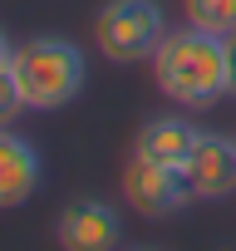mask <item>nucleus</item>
<instances>
[{
	"label": "nucleus",
	"instance_id": "obj_2",
	"mask_svg": "<svg viewBox=\"0 0 236 251\" xmlns=\"http://www.w3.org/2000/svg\"><path fill=\"white\" fill-rule=\"evenodd\" d=\"M10 69H15V84H20L30 113H54V108L74 103L89 84V59L64 35H35V40L15 45Z\"/></svg>",
	"mask_w": 236,
	"mask_h": 251
},
{
	"label": "nucleus",
	"instance_id": "obj_8",
	"mask_svg": "<svg viewBox=\"0 0 236 251\" xmlns=\"http://www.w3.org/2000/svg\"><path fill=\"white\" fill-rule=\"evenodd\" d=\"M197 138H202V128H192V123L177 118V113H163V118H148L143 128H138L133 153L138 158H153V163H167V168H182L192 158Z\"/></svg>",
	"mask_w": 236,
	"mask_h": 251
},
{
	"label": "nucleus",
	"instance_id": "obj_1",
	"mask_svg": "<svg viewBox=\"0 0 236 251\" xmlns=\"http://www.w3.org/2000/svg\"><path fill=\"white\" fill-rule=\"evenodd\" d=\"M153 79L158 89L182 103V108H212L236 94V64H231V40L182 25L167 30L158 54H153Z\"/></svg>",
	"mask_w": 236,
	"mask_h": 251
},
{
	"label": "nucleus",
	"instance_id": "obj_9",
	"mask_svg": "<svg viewBox=\"0 0 236 251\" xmlns=\"http://www.w3.org/2000/svg\"><path fill=\"white\" fill-rule=\"evenodd\" d=\"M187 10V25L197 30H212V35H236V0H182Z\"/></svg>",
	"mask_w": 236,
	"mask_h": 251
},
{
	"label": "nucleus",
	"instance_id": "obj_10",
	"mask_svg": "<svg viewBox=\"0 0 236 251\" xmlns=\"http://www.w3.org/2000/svg\"><path fill=\"white\" fill-rule=\"evenodd\" d=\"M25 108H30V103H25V94H20V84H15V69L0 64V128H15V118H20Z\"/></svg>",
	"mask_w": 236,
	"mask_h": 251
},
{
	"label": "nucleus",
	"instance_id": "obj_13",
	"mask_svg": "<svg viewBox=\"0 0 236 251\" xmlns=\"http://www.w3.org/2000/svg\"><path fill=\"white\" fill-rule=\"evenodd\" d=\"M138 251H148V246H138Z\"/></svg>",
	"mask_w": 236,
	"mask_h": 251
},
{
	"label": "nucleus",
	"instance_id": "obj_12",
	"mask_svg": "<svg viewBox=\"0 0 236 251\" xmlns=\"http://www.w3.org/2000/svg\"><path fill=\"white\" fill-rule=\"evenodd\" d=\"M231 64H236V35H231Z\"/></svg>",
	"mask_w": 236,
	"mask_h": 251
},
{
	"label": "nucleus",
	"instance_id": "obj_6",
	"mask_svg": "<svg viewBox=\"0 0 236 251\" xmlns=\"http://www.w3.org/2000/svg\"><path fill=\"white\" fill-rule=\"evenodd\" d=\"M118 236H123V222H118V212L103 197H79L54 222L59 251H113Z\"/></svg>",
	"mask_w": 236,
	"mask_h": 251
},
{
	"label": "nucleus",
	"instance_id": "obj_3",
	"mask_svg": "<svg viewBox=\"0 0 236 251\" xmlns=\"http://www.w3.org/2000/svg\"><path fill=\"white\" fill-rule=\"evenodd\" d=\"M167 35V20L158 10V0H108L94 15V45L113 64H138L153 59Z\"/></svg>",
	"mask_w": 236,
	"mask_h": 251
},
{
	"label": "nucleus",
	"instance_id": "obj_5",
	"mask_svg": "<svg viewBox=\"0 0 236 251\" xmlns=\"http://www.w3.org/2000/svg\"><path fill=\"white\" fill-rule=\"evenodd\" d=\"M182 177H187V187H192L197 202H221V197H231V192H236V138L202 128L192 158L182 163Z\"/></svg>",
	"mask_w": 236,
	"mask_h": 251
},
{
	"label": "nucleus",
	"instance_id": "obj_7",
	"mask_svg": "<svg viewBox=\"0 0 236 251\" xmlns=\"http://www.w3.org/2000/svg\"><path fill=\"white\" fill-rule=\"evenodd\" d=\"M35 192H40V148L15 128H0V212L25 207Z\"/></svg>",
	"mask_w": 236,
	"mask_h": 251
},
{
	"label": "nucleus",
	"instance_id": "obj_4",
	"mask_svg": "<svg viewBox=\"0 0 236 251\" xmlns=\"http://www.w3.org/2000/svg\"><path fill=\"white\" fill-rule=\"evenodd\" d=\"M123 197H128L133 212L163 222V217H172V212L187 207L192 187H187L182 168H167V163H153V158H138L133 153L128 168H123Z\"/></svg>",
	"mask_w": 236,
	"mask_h": 251
},
{
	"label": "nucleus",
	"instance_id": "obj_11",
	"mask_svg": "<svg viewBox=\"0 0 236 251\" xmlns=\"http://www.w3.org/2000/svg\"><path fill=\"white\" fill-rule=\"evenodd\" d=\"M10 54H15V45H10V35L0 30V64H10Z\"/></svg>",
	"mask_w": 236,
	"mask_h": 251
}]
</instances>
